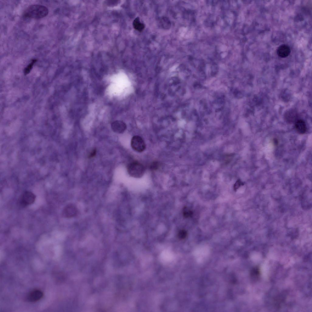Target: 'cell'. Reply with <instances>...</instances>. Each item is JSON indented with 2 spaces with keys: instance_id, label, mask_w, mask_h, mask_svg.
Returning a JSON list of instances; mask_svg holds the SVG:
<instances>
[{
  "instance_id": "cell-7",
  "label": "cell",
  "mask_w": 312,
  "mask_h": 312,
  "mask_svg": "<svg viewBox=\"0 0 312 312\" xmlns=\"http://www.w3.org/2000/svg\"><path fill=\"white\" fill-rule=\"evenodd\" d=\"M297 115L296 111L294 109H290L285 113L284 118L286 122L292 123L297 121Z\"/></svg>"
},
{
  "instance_id": "cell-1",
  "label": "cell",
  "mask_w": 312,
  "mask_h": 312,
  "mask_svg": "<svg viewBox=\"0 0 312 312\" xmlns=\"http://www.w3.org/2000/svg\"><path fill=\"white\" fill-rule=\"evenodd\" d=\"M48 10L45 6L40 5H34L29 6L24 11V17L39 19L46 16Z\"/></svg>"
},
{
  "instance_id": "cell-13",
  "label": "cell",
  "mask_w": 312,
  "mask_h": 312,
  "mask_svg": "<svg viewBox=\"0 0 312 312\" xmlns=\"http://www.w3.org/2000/svg\"><path fill=\"white\" fill-rule=\"evenodd\" d=\"M187 232L186 231L182 229L180 230L178 233V236L180 239H185L187 236Z\"/></svg>"
},
{
  "instance_id": "cell-9",
  "label": "cell",
  "mask_w": 312,
  "mask_h": 312,
  "mask_svg": "<svg viewBox=\"0 0 312 312\" xmlns=\"http://www.w3.org/2000/svg\"><path fill=\"white\" fill-rule=\"evenodd\" d=\"M291 52L289 47L285 44L279 46L277 50V53L280 57L284 58L287 57Z\"/></svg>"
},
{
  "instance_id": "cell-19",
  "label": "cell",
  "mask_w": 312,
  "mask_h": 312,
  "mask_svg": "<svg viewBox=\"0 0 312 312\" xmlns=\"http://www.w3.org/2000/svg\"><path fill=\"white\" fill-rule=\"evenodd\" d=\"M273 142H274V144L275 145H277L278 144V140L276 139V138L274 139V140H273Z\"/></svg>"
},
{
  "instance_id": "cell-3",
  "label": "cell",
  "mask_w": 312,
  "mask_h": 312,
  "mask_svg": "<svg viewBox=\"0 0 312 312\" xmlns=\"http://www.w3.org/2000/svg\"><path fill=\"white\" fill-rule=\"evenodd\" d=\"M131 144L133 149L139 152H143L146 148V145L144 140L138 136H135L132 138Z\"/></svg>"
},
{
  "instance_id": "cell-16",
  "label": "cell",
  "mask_w": 312,
  "mask_h": 312,
  "mask_svg": "<svg viewBox=\"0 0 312 312\" xmlns=\"http://www.w3.org/2000/svg\"><path fill=\"white\" fill-rule=\"evenodd\" d=\"M259 273L258 269L256 268H254L252 271L251 272V275L255 277L258 276L259 275Z\"/></svg>"
},
{
  "instance_id": "cell-12",
  "label": "cell",
  "mask_w": 312,
  "mask_h": 312,
  "mask_svg": "<svg viewBox=\"0 0 312 312\" xmlns=\"http://www.w3.org/2000/svg\"><path fill=\"white\" fill-rule=\"evenodd\" d=\"M36 59H33L30 63L26 67L24 70V73L25 75L28 74L31 70L34 65L36 62Z\"/></svg>"
},
{
  "instance_id": "cell-15",
  "label": "cell",
  "mask_w": 312,
  "mask_h": 312,
  "mask_svg": "<svg viewBox=\"0 0 312 312\" xmlns=\"http://www.w3.org/2000/svg\"><path fill=\"white\" fill-rule=\"evenodd\" d=\"M159 167V163L158 161H154L152 162L150 165V169L152 170H156L158 169Z\"/></svg>"
},
{
  "instance_id": "cell-11",
  "label": "cell",
  "mask_w": 312,
  "mask_h": 312,
  "mask_svg": "<svg viewBox=\"0 0 312 312\" xmlns=\"http://www.w3.org/2000/svg\"><path fill=\"white\" fill-rule=\"evenodd\" d=\"M133 25L135 29L140 31L143 30L144 27V24L141 22L138 17L136 18L133 21Z\"/></svg>"
},
{
  "instance_id": "cell-18",
  "label": "cell",
  "mask_w": 312,
  "mask_h": 312,
  "mask_svg": "<svg viewBox=\"0 0 312 312\" xmlns=\"http://www.w3.org/2000/svg\"><path fill=\"white\" fill-rule=\"evenodd\" d=\"M96 153V150L95 149H93L90 153L88 155L89 158H92L94 157Z\"/></svg>"
},
{
  "instance_id": "cell-10",
  "label": "cell",
  "mask_w": 312,
  "mask_h": 312,
  "mask_svg": "<svg viewBox=\"0 0 312 312\" xmlns=\"http://www.w3.org/2000/svg\"><path fill=\"white\" fill-rule=\"evenodd\" d=\"M295 128L297 132L299 134H304L306 131V124L305 122L302 119L298 120L296 122Z\"/></svg>"
},
{
  "instance_id": "cell-8",
  "label": "cell",
  "mask_w": 312,
  "mask_h": 312,
  "mask_svg": "<svg viewBox=\"0 0 312 312\" xmlns=\"http://www.w3.org/2000/svg\"><path fill=\"white\" fill-rule=\"evenodd\" d=\"M76 207L73 205L69 204L66 206L63 209L62 214L66 218H70L75 216L76 214Z\"/></svg>"
},
{
  "instance_id": "cell-17",
  "label": "cell",
  "mask_w": 312,
  "mask_h": 312,
  "mask_svg": "<svg viewBox=\"0 0 312 312\" xmlns=\"http://www.w3.org/2000/svg\"><path fill=\"white\" fill-rule=\"evenodd\" d=\"M243 183L240 180H237L234 185V190H237L240 186L241 185H243Z\"/></svg>"
},
{
  "instance_id": "cell-2",
  "label": "cell",
  "mask_w": 312,
  "mask_h": 312,
  "mask_svg": "<svg viewBox=\"0 0 312 312\" xmlns=\"http://www.w3.org/2000/svg\"><path fill=\"white\" fill-rule=\"evenodd\" d=\"M127 170L128 173L131 176L139 178L144 175L145 168L141 163L137 161H134L128 165Z\"/></svg>"
},
{
  "instance_id": "cell-14",
  "label": "cell",
  "mask_w": 312,
  "mask_h": 312,
  "mask_svg": "<svg viewBox=\"0 0 312 312\" xmlns=\"http://www.w3.org/2000/svg\"><path fill=\"white\" fill-rule=\"evenodd\" d=\"M192 211L188 209L186 207L184 208L183 211V215L185 218H188L191 216L193 215Z\"/></svg>"
},
{
  "instance_id": "cell-5",
  "label": "cell",
  "mask_w": 312,
  "mask_h": 312,
  "mask_svg": "<svg viewBox=\"0 0 312 312\" xmlns=\"http://www.w3.org/2000/svg\"><path fill=\"white\" fill-rule=\"evenodd\" d=\"M111 128L114 132L122 133L126 129V125L123 122L116 120L113 122L111 125Z\"/></svg>"
},
{
  "instance_id": "cell-6",
  "label": "cell",
  "mask_w": 312,
  "mask_h": 312,
  "mask_svg": "<svg viewBox=\"0 0 312 312\" xmlns=\"http://www.w3.org/2000/svg\"><path fill=\"white\" fill-rule=\"evenodd\" d=\"M43 293L40 290L34 289L28 294L27 299L30 302H36L40 300L43 297Z\"/></svg>"
},
{
  "instance_id": "cell-4",
  "label": "cell",
  "mask_w": 312,
  "mask_h": 312,
  "mask_svg": "<svg viewBox=\"0 0 312 312\" xmlns=\"http://www.w3.org/2000/svg\"><path fill=\"white\" fill-rule=\"evenodd\" d=\"M36 196L32 192L26 191L22 195L20 200L19 203L22 206L25 207L31 204L34 202Z\"/></svg>"
}]
</instances>
